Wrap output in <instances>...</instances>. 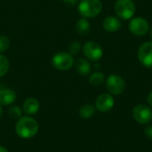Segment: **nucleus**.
<instances>
[{
  "instance_id": "nucleus-20",
  "label": "nucleus",
  "mask_w": 152,
  "mask_h": 152,
  "mask_svg": "<svg viewBox=\"0 0 152 152\" xmlns=\"http://www.w3.org/2000/svg\"><path fill=\"white\" fill-rule=\"evenodd\" d=\"M11 41L6 36H0V53H4L10 46Z\"/></svg>"
},
{
  "instance_id": "nucleus-18",
  "label": "nucleus",
  "mask_w": 152,
  "mask_h": 152,
  "mask_svg": "<svg viewBox=\"0 0 152 152\" xmlns=\"http://www.w3.org/2000/svg\"><path fill=\"white\" fill-rule=\"evenodd\" d=\"M10 69V62L8 58L4 55L3 53H0V77L5 76Z\"/></svg>"
},
{
  "instance_id": "nucleus-8",
  "label": "nucleus",
  "mask_w": 152,
  "mask_h": 152,
  "mask_svg": "<svg viewBox=\"0 0 152 152\" xmlns=\"http://www.w3.org/2000/svg\"><path fill=\"white\" fill-rule=\"evenodd\" d=\"M128 28L132 34L135 36H143L148 32L150 25L146 19L142 17H135L130 20Z\"/></svg>"
},
{
  "instance_id": "nucleus-13",
  "label": "nucleus",
  "mask_w": 152,
  "mask_h": 152,
  "mask_svg": "<svg viewBox=\"0 0 152 152\" xmlns=\"http://www.w3.org/2000/svg\"><path fill=\"white\" fill-rule=\"evenodd\" d=\"M40 109V103L36 98H28L24 101L22 105V110L28 115L36 114Z\"/></svg>"
},
{
  "instance_id": "nucleus-11",
  "label": "nucleus",
  "mask_w": 152,
  "mask_h": 152,
  "mask_svg": "<svg viewBox=\"0 0 152 152\" xmlns=\"http://www.w3.org/2000/svg\"><path fill=\"white\" fill-rule=\"evenodd\" d=\"M102 27L108 32H116L121 28L122 23L120 20L115 16H108L103 20Z\"/></svg>"
},
{
  "instance_id": "nucleus-21",
  "label": "nucleus",
  "mask_w": 152,
  "mask_h": 152,
  "mask_svg": "<svg viewBox=\"0 0 152 152\" xmlns=\"http://www.w3.org/2000/svg\"><path fill=\"white\" fill-rule=\"evenodd\" d=\"M8 113L12 119H19L21 118V109L18 106H12L9 109Z\"/></svg>"
},
{
  "instance_id": "nucleus-4",
  "label": "nucleus",
  "mask_w": 152,
  "mask_h": 152,
  "mask_svg": "<svg viewBox=\"0 0 152 152\" xmlns=\"http://www.w3.org/2000/svg\"><path fill=\"white\" fill-rule=\"evenodd\" d=\"M115 12L122 20H130L135 12V4L133 0H117Z\"/></svg>"
},
{
  "instance_id": "nucleus-5",
  "label": "nucleus",
  "mask_w": 152,
  "mask_h": 152,
  "mask_svg": "<svg viewBox=\"0 0 152 152\" xmlns=\"http://www.w3.org/2000/svg\"><path fill=\"white\" fill-rule=\"evenodd\" d=\"M82 51L85 56L92 61H98L103 55L102 46L95 41H87L82 46Z\"/></svg>"
},
{
  "instance_id": "nucleus-22",
  "label": "nucleus",
  "mask_w": 152,
  "mask_h": 152,
  "mask_svg": "<svg viewBox=\"0 0 152 152\" xmlns=\"http://www.w3.org/2000/svg\"><path fill=\"white\" fill-rule=\"evenodd\" d=\"M80 0H62V2L64 3V4H66L67 6H74Z\"/></svg>"
},
{
  "instance_id": "nucleus-26",
  "label": "nucleus",
  "mask_w": 152,
  "mask_h": 152,
  "mask_svg": "<svg viewBox=\"0 0 152 152\" xmlns=\"http://www.w3.org/2000/svg\"><path fill=\"white\" fill-rule=\"evenodd\" d=\"M2 116H3V109H2V106L0 104V119L2 118Z\"/></svg>"
},
{
  "instance_id": "nucleus-12",
  "label": "nucleus",
  "mask_w": 152,
  "mask_h": 152,
  "mask_svg": "<svg viewBox=\"0 0 152 152\" xmlns=\"http://www.w3.org/2000/svg\"><path fill=\"white\" fill-rule=\"evenodd\" d=\"M16 100V93L11 88H5L0 90V104L4 106L12 104Z\"/></svg>"
},
{
  "instance_id": "nucleus-15",
  "label": "nucleus",
  "mask_w": 152,
  "mask_h": 152,
  "mask_svg": "<svg viewBox=\"0 0 152 152\" xmlns=\"http://www.w3.org/2000/svg\"><path fill=\"white\" fill-rule=\"evenodd\" d=\"M91 24L86 18L79 19L76 23V29L80 35H86L90 31Z\"/></svg>"
},
{
  "instance_id": "nucleus-23",
  "label": "nucleus",
  "mask_w": 152,
  "mask_h": 152,
  "mask_svg": "<svg viewBox=\"0 0 152 152\" xmlns=\"http://www.w3.org/2000/svg\"><path fill=\"white\" fill-rule=\"evenodd\" d=\"M144 132H145V135H146L149 139L152 140V126H148L145 128Z\"/></svg>"
},
{
  "instance_id": "nucleus-7",
  "label": "nucleus",
  "mask_w": 152,
  "mask_h": 152,
  "mask_svg": "<svg viewBox=\"0 0 152 152\" xmlns=\"http://www.w3.org/2000/svg\"><path fill=\"white\" fill-rule=\"evenodd\" d=\"M133 117L141 125L150 124L152 120V110L146 105L139 104L133 110Z\"/></svg>"
},
{
  "instance_id": "nucleus-9",
  "label": "nucleus",
  "mask_w": 152,
  "mask_h": 152,
  "mask_svg": "<svg viewBox=\"0 0 152 152\" xmlns=\"http://www.w3.org/2000/svg\"><path fill=\"white\" fill-rule=\"evenodd\" d=\"M138 60L146 68H152V41L143 43L138 50Z\"/></svg>"
},
{
  "instance_id": "nucleus-3",
  "label": "nucleus",
  "mask_w": 152,
  "mask_h": 152,
  "mask_svg": "<svg viewBox=\"0 0 152 152\" xmlns=\"http://www.w3.org/2000/svg\"><path fill=\"white\" fill-rule=\"evenodd\" d=\"M75 64L73 55L67 52H59L52 58V65L58 70L65 71L70 69Z\"/></svg>"
},
{
  "instance_id": "nucleus-27",
  "label": "nucleus",
  "mask_w": 152,
  "mask_h": 152,
  "mask_svg": "<svg viewBox=\"0 0 152 152\" xmlns=\"http://www.w3.org/2000/svg\"><path fill=\"white\" fill-rule=\"evenodd\" d=\"M150 35H151V39H152V27H151V32H150Z\"/></svg>"
},
{
  "instance_id": "nucleus-14",
  "label": "nucleus",
  "mask_w": 152,
  "mask_h": 152,
  "mask_svg": "<svg viewBox=\"0 0 152 152\" xmlns=\"http://www.w3.org/2000/svg\"><path fill=\"white\" fill-rule=\"evenodd\" d=\"M75 67L78 74L81 76H87L91 73L92 66L90 62L85 58H79L75 62Z\"/></svg>"
},
{
  "instance_id": "nucleus-24",
  "label": "nucleus",
  "mask_w": 152,
  "mask_h": 152,
  "mask_svg": "<svg viewBox=\"0 0 152 152\" xmlns=\"http://www.w3.org/2000/svg\"><path fill=\"white\" fill-rule=\"evenodd\" d=\"M148 102H149V104L152 107V91L149 94V95H148Z\"/></svg>"
},
{
  "instance_id": "nucleus-16",
  "label": "nucleus",
  "mask_w": 152,
  "mask_h": 152,
  "mask_svg": "<svg viewBox=\"0 0 152 152\" xmlns=\"http://www.w3.org/2000/svg\"><path fill=\"white\" fill-rule=\"evenodd\" d=\"M95 112V108L91 104H85L79 109V115L83 119L91 118Z\"/></svg>"
},
{
  "instance_id": "nucleus-6",
  "label": "nucleus",
  "mask_w": 152,
  "mask_h": 152,
  "mask_svg": "<svg viewBox=\"0 0 152 152\" xmlns=\"http://www.w3.org/2000/svg\"><path fill=\"white\" fill-rule=\"evenodd\" d=\"M107 90L114 95H120L126 90V82L122 77L112 74L106 80Z\"/></svg>"
},
{
  "instance_id": "nucleus-19",
  "label": "nucleus",
  "mask_w": 152,
  "mask_h": 152,
  "mask_svg": "<svg viewBox=\"0 0 152 152\" xmlns=\"http://www.w3.org/2000/svg\"><path fill=\"white\" fill-rule=\"evenodd\" d=\"M81 50H82V45H81L80 42H78L77 40L70 42V44L69 45V53L71 55H76V54L79 53Z\"/></svg>"
},
{
  "instance_id": "nucleus-25",
  "label": "nucleus",
  "mask_w": 152,
  "mask_h": 152,
  "mask_svg": "<svg viewBox=\"0 0 152 152\" xmlns=\"http://www.w3.org/2000/svg\"><path fill=\"white\" fill-rule=\"evenodd\" d=\"M0 152H9L6 148H4V146H0Z\"/></svg>"
},
{
  "instance_id": "nucleus-28",
  "label": "nucleus",
  "mask_w": 152,
  "mask_h": 152,
  "mask_svg": "<svg viewBox=\"0 0 152 152\" xmlns=\"http://www.w3.org/2000/svg\"><path fill=\"white\" fill-rule=\"evenodd\" d=\"M141 152H143V151H141Z\"/></svg>"
},
{
  "instance_id": "nucleus-1",
  "label": "nucleus",
  "mask_w": 152,
  "mask_h": 152,
  "mask_svg": "<svg viewBox=\"0 0 152 152\" xmlns=\"http://www.w3.org/2000/svg\"><path fill=\"white\" fill-rule=\"evenodd\" d=\"M39 129L37 121L31 117H21L15 125V132L17 135L22 139H30L34 137Z\"/></svg>"
},
{
  "instance_id": "nucleus-10",
  "label": "nucleus",
  "mask_w": 152,
  "mask_h": 152,
  "mask_svg": "<svg viewBox=\"0 0 152 152\" xmlns=\"http://www.w3.org/2000/svg\"><path fill=\"white\" fill-rule=\"evenodd\" d=\"M115 101L111 94H102L95 101V107L100 112H108L114 106Z\"/></svg>"
},
{
  "instance_id": "nucleus-17",
  "label": "nucleus",
  "mask_w": 152,
  "mask_h": 152,
  "mask_svg": "<svg viewBox=\"0 0 152 152\" xmlns=\"http://www.w3.org/2000/svg\"><path fill=\"white\" fill-rule=\"evenodd\" d=\"M105 77L104 74L99 71H96L89 77V83L94 86H100L104 83Z\"/></svg>"
},
{
  "instance_id": "nucleus-2",
  "label": "nucleus",
  "mask_w": 152,
  "mask_h": 152,
  "mask_svg": "<svg viewBox=\"0 0 152 152\" xmlns=\"http://www.w3.org/2000/svg\"><path fill=\"white\" fill-rule=\"evenodd\" d=\"M102 9L101 0H80L77 7L79 14L84 18H94L100 14Z\"/></svg>"
}]
</instances>
